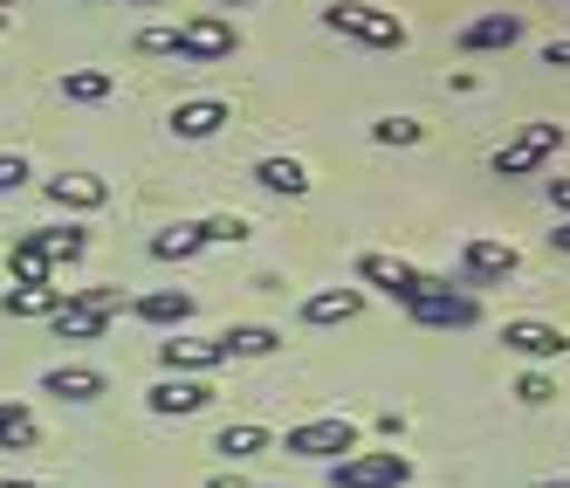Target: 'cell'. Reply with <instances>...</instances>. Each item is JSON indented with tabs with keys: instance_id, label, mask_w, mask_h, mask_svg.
Listing matches in <instances>:
<instances>
[{
	"instance_id": "1",
	"label": "cell",
	"mask_w": 570,
	"mask_h": 488,
	"mask_svg": "<svg viewBox=\"0 0 570 488\" xmlns=\"http://www.w3.org/2000/svg\"><path fill=\"white\" fill-rule=\"evenodd\" d=\"M323 28L351 35V42H364V49H405V21L372 8V0H331V8H323Z\"/></svg>"
},
{
	"instance_id": "2",
	"label": "cell",
	"mask_w": 570,
	"mask_h": 488,
	"mask_svg": "<svg viewBox=\"0 0 570 488\" xmlns=\"http://www.w3.org/2000/svg\"><path fill=\"white\" fill-rule=\"evenodd\" d=\"M563 125H522L495 158H488V166H495V179H529V173H537V166H550V158L563 152Z\"/></svg>"
},
{
	"instance_id": "3",
	"label": "cell",
	"mask_w": 570,
	"mask_h": 488,
	"mask_svg": "<svg viewBox=\"0 0 570 488\" xmlns=\"http://www.w3.org/2000/svg\"><path fill=\"white\" fill-rule=\"evenodd\" d=\"M413 481V461L405 455H344L331 461V488H405Z\"/></svg>"
},
{
	"instance_id": "4",
	"label": "cell",
	"mask_w": 570,
	"mask_h": 488,
	"mask_svg": "<svg viewBox=\"0 0 570 488\" xmlns=\"http://www.w3.org/2000/svg\"><path fill=\"white\" fill-rule=\"evenodd\" d=\"M357 275L372 282V290H385L392 303H413V296H426V290H433V275H426V269L399 262V255H379V248H372V255H357Z\"/></svg>"
},
{
	"instance_id": "5",
	"label": "cell",
	"mask_w": 570,
	"mask_h": 488,
	"mask_svg": "<svg viewBox=\"0 0 570 488\" xmlns=\"http://www.w3.org/2000/svg\"><path fill=\"white\" fill-rule=\"evenodd\" d=\"M234 49H240V28L227 14H193V21H179V56L186 62H220Z\"/></svg>"
},
{
	"instance_id": "6",
	"label": "cell",
	"mask_w": 570,
	"mask_h": 488,
	"mask_svg": "<svg viewBox=\"0 0 570 488\" xmlns=\"http://www.w3.org/2000/svg\"><path fill=\"white\" fill-rule=\"evenodd\" d=\"M158 364H166V379H207L214 364H227V351H220V338H186V331H173L166 344H158Z\"/></svg>"
},
{
	"instance_id": "7",
	"label": "cell",
	"mask_w": 570,
	"mask_h": 488,
	"mask_svg": "<svg viewBox=\"0 0 570 488\" xmlns=\"http://www.w3.org/2000/svg\"><path fill=\"white\" fill-rule=\"evenodd\" d=\"M405 310H413L420 323H433V331H468V323H481V303L468 290H446V282H433V290L413 296Z\"/></svg>"
},
{
	"instance_id": "8",
	"label": "cell",
	"mask_w": 570,
	"mask_h": 488,
	"mask_svg": "<svg viewBox=\"0 0 570 488\" xmlns=\"http://www.w3.org/2000/svg\"><path fill=\"white\" fill-rule=\"evenodd\" d=\"M289 455L344 461V455H357V427L351 420H303V427H289Z\"/></svg>"
},
{
	"instance_id": "9",
	"label": "cell",
	"mask_w": 570,
	"mask_h": 488,
	"mask_svg": "<svg viewBox=\"0 0 570 488\" xmlns=\"http://www.w3.org/2000/svg\"><path fill=\"white\" fill-rule=\"evenodd\" d=\"M461 269H468V282H509V275L522 269V255H515V241L468 234V241H461Z\"/></svg>"
},
{
	"instance_id": "10",
	"label": "cell",
	"mask_w": 570,
	"mask_h": 488,
	"mask_svg": "<svg viewBox=\"0 0 570 488\" xmlns=\"http://www.w3.org/2000/svg\"><path fill=\"white\" fill-rule=\"evenodd\" d=\"M502 344H509L515 358H529V364H550V358L570 351V338L557 331V323H543V316H515L509 331H502Z\"/></svg>"
},
{
	"instance_id": "11",
	"label": "cell",
	"mask_w": 570,
	"mask_h": 488,
	"mask_svg": "<svg viewBox=\"0 0 570 488\" xmlns=\"http://www.w3.org/2000/svg\"><path fill=\"white\" fill-rule=\"evenodd\" d=\"M214 392H207V379H158L151 392H145V406L158 420H186V413H199Z\"/></svg>"
},
{
	"instance_id": "12",
	"label": "cell",
	"mask_w": 570,
	"mask_h": 488,
	"mask_svg": "<svg viewBox=\"0 0 570 488\" xmlns=\"http://www.w3.org/2000/svg\"><path fill=\"white\" fill-rule=\"evenodd\" d=\"M193 290H145V296H131V316H145V323H166V331H186L193 323Z\"/></svg>"
},
{
	"instance_id": "13",
	"label": "cell",
	"mask_w": 570,
	"mask_h": 488,
	"mask_svg": "<svg viewBox=\"0 0 570 488\" xmlns=\"http://www.w3.org/2000/svg\"><path fill=\"white\" fill-rule=\"evenodd\" d=\"M49 199H56V207H69V214H97L104 199H110V179H97V173H56L49 179Z\"/></svg>"
},
{
	"instance_id": "14",
	"label": "cell",
	"mask_w": 570,
	"mask_h": 488,
	"mask_svg": "<svg viewBox=\"0 0 570 488\" xmlns=\"http://www.w3.org/2000/svg\"><path fill=\"white\" fill-rule=\"evenodd\" d=\"M28 248L42 255L49 269H62V262H83V255H90V234L76 227V221H69V227H28Z\"/></svg>"
},
{
	"instance_id": "15",
	"label": "cell",
	"mask_w": 570,
	"mask_h": 488,
	"mask_svg": "<svg viewBox=\"0 0 570 488\" xmlns=\"http://www.w3.org/2000/svg\"><path fill=\"white\" fill-rule=\"evenodd\" d=\"M42 392L69 399V406H90V399H104V372L97 364H56V372H42Z\"/></svg>"
},
{
	"instance_id": "16",
	"label": "cell",
	"mask_w": 570,
	"mask_h": 488,
	"mask_svg": "<svg viewBox=\"0 0 570 488\" xmlns=\"http://www.w3.org/2000/svg\"><path fill=\"white\" fill-rule=\"evenodd\" d=\"M220 125H234V110L220 97H193V104L173 110V138H214Z\"/></svg>"
},
{
	"instance_id": "17",
	"label": "cell",
	"mask_w": 570,
	"mask_h": 488,
	"mask_svg": "<svg viewBox=\"0 0 570 488\" xmlns=\"http://www.w3.org/2000/svg\"><path fill=\"white\" fill-rule=\"evenodd\" d=\"M515 42H522V14H481V21L461 28V49L468 56H481V49H515Z\"/></svg>"
},
{
	"instance_id": "18",
	"label": "cell",
	"mask_w": 570,
	"mask_h": 488,
	"mask_svg": "<svg viewBox=\"0 0 570 488\" xmlns=\"http://www.w3.org/2000/svg\"><path fill=\"white\" fill-rule=\"evenodd\" d=\"M49 323H56V338H62V344H90V338H104V331H110V316H104V310H90V303H76V296H69Z\"/></svg>"
},
{
	"instance_id": "19",
	"label": "cell",
	"mask_w": 570,
	"mask_h": 488,
	"mask_svg": "<svg viewBox=\"0 0 570 488\" xmlns=\"http://www.w3.org/2000/svg\"><path fill=\"white\" fill-rule=\"evenodd\" d=\"M255 186H262V193H282V199H303V193H309V166H303V158H262V166H255Z\"/></svg>"
},
{
	"instance_id": "20",
	"label": "cell",
	"mask_w": 570,
	"mask_h": 488,
	"mask_svg": "<svg viewBox=\"0 0 570 488\" xmlns=\"http://www.w3.org/2000/svg\"><path fill=\"white\" fill-rule=\"evenodd\" d=\"M364 310V290H316L303 296V323H351Z\"/></svg>"
},
{
	"instance_id": "21",
	"label": "cell",
	"mask_w": 570,
	"mask_h": 488,
	"mask_svg": "<svg viewBox=\"0 0 570 488\" xmlns=\"http://www.w3.org/2000/svg\"><path fill=\"white\" fill-rule=\"evenodd\" d=\"M220 351H227V358H268V351H282V338L268 331V323H227V331H220Z\"/></svg>"
},
{
	"instance_id": "22",
	"label": "cell",
	"mask_w": 570,
	"mask_h": 488,
	"mask_svg": "<svg viewBox=\"0 0 570 488\" xmlns=\"http://www.w3.org/2000/svg\"><path fill=\"white\" fill-rule=\"evenodd\" d=\"M199 248H207V227H199V221H179L166 234H151V262H186Z\"/></svg>"
},
{
	"instance_id": "23",
	"label": "cell",
	"mask_w": 570,
	"mask_h": 488,
	"mask_svg": "<svg viewBox=\"0 0 570 488\" xmlns=\"http://www.w3.org/2000/svg\"><path fill=\"white\" fill-rule=\"evenodd\" d=\"M62 303H69V290H56V282H42V290H21V282H14V290L0 296V310H8V316H56Z\"/></svg>"
},
{
	"instance_id": "24",
	"label": "cell",
	"mask_w": 570,
	"mask_h": 488,
	"mask_svg": "<svg viewBox=\"0 0 570 488\" xmlns=\"http://www.w3.org/2000/svg\"><path fill=\"white\" fill-rule=\"evenodd\" d=\"M110 90H117L110 69H62V97H69V104H104Z\"/></svg>"
},
{
	"instance_id": "25",
	"label": "cell",
	"mask_w": 570,
	"mask_h": 488,
	"mask_svg": "<svg viewBox=\"0 0 570 488\" xmlns=\"http://www.w3.org/2000/svg\"><path fill=\"white\" fill-rule=\"evenodd\" d=\"M35 440H42L35 413H28V406H14V399H0V447L14 455V447H35Z\"/></svg>"
},
{
	"instance_id": "26",
	"label": "cell",
	"mask_w": 570,
	"mask_h": 488,
	"mask_svg": "<svg viewBox=\"0 0 570 488\" xmlns=\"http://www.w3.org/2000/svg\"><path fill=\"white\" fill-rule=\"evenodd\" d=\"M268 440H275L268 427H255V420H240V427H220V455H227V461H240V455H262Z\"/></svg>"
},
{
	"instance_id": "27",
	"label": "cell",
	"mask_w": 570,
	"mask_h": 488,
	"mask_svg": "<svg viewBox=\"0 0 570 488\" xmlns=\"http://www.w3.org/2000/svg\"><path fill=\"white\" fill-rule=\"evenodd\" d=\"M372 138H379V145H420V138H426V125H420V117H379Z\"/></svg>"
},
{
	"instance_id": "28",
	"label": "cell",
	"mask_w": 570,
	"mask_h": 488,
	"mask_svg": "<svg viewBox=\"0 0 570 488\" xmlns=\"http://www.w3.org/2000/svg\"><path fill=\"white\" fill-rule=\"evenodd\" d=\"M138 56H179V28H166V21L138 28Z\"/></svg>"
},
{
	"instance_id": "29",
	"label": "cell",
	"mask_w": 570,
	"mask_h": 488,
	"mask_svg": "<svg viewBox=\"0 0 570 488\" xmlns=\"http://www.w3.org/2000/svg\"><path fill=\"white\" fill-rule=\"evenodd\" d=\"M76 303H90V310H104V316H117V310H131V296L125 290H69Z\"/></svg>"
},
{
	"instance_id": "30",
	"label": "cell",
	"mask_w": 570,
	"mask_h": 488,
	"mask_svg": "<svg viewBox=\"0 0 570 488\" xmlns=\"http://www.w3.org/2000/svg\"><path fill=\"white\" fill-rule=\"evenodd\" d=\"M515 399H522V406H550V399H557V385H550L543 372H522V379H515Z\"/></svg>"
},
{
	"instance_id": "31",
	"label": "cell",
	"mask_w": 570,
	"mask_h": 488,
	"mask_svg": "<svg viewBox=\"0 0 570 488\" xmlns=\"http://www.w3.org/2000/svg\"><path fill=\"white\" fill-rule=\"evenodd\" d=\"M35 173H28V158L21 152H0V193H21Z\"/></svg>"
},
{
	"instance_id": "32",
	"label": "cell",
	"mask_w": 570,
	"mask_h": 488,
	"mask_svg": "<svg viewBox=\"0 0 570 488\" xmlns=\"http://www.w3.org/2000/svg\"><path fill=\"white\" fill-rule=\"evenodd\" d=\"M199 227H207V241H240V234H248L240 214H214V221H199Z\"/></svg>"
},
{
	"instance_id": "33",
	"label": "cell",
	"mask_w": 570,
	"mask_h": 488,
	"mask_svg": "<svg viewBox=\"0 0 570 488\" xmlns=\"http://www.w3.org/2000/svg\"><path fill=\"white\" fill-rule=\"evenodd\" d=\"M543 69H570V35H557V42H543Z\"/></svg>"
},
{
	"instance_id": "34",
	"label": "cell",
	"mask_w": 570,
	"mask_h": 488,
	"mask_svg": "<svg viewBox=\"0 0 570 488\" xmlns=\"http://www.w3.org/2000/svg\"><path fill=\"white\" fill-rule=\"evenodd\" d=\"M550 207H557V214H570V179H550Z\"/></svg>"
},
{
	"instance_id": "35",
	"label": "cell",
	"mask_w": 570,
	"mask_h": 488,
	"mask_svg": "<svg viewBox=\"0 0 570 488\" xmlns=\"http://www.w3.org/2000/svg\"><path fill=\"white\" fill-rule=\"evenodd\" d=\"M550 248H557V255H570V221H557V234H550Z\"/></svg>"
},
{
	"instance_id": "36",
	"label": "cell",
	"mask_w": 570,
	"mask_h": 488,
	"mask_svg": "<svg viewBox=\"0 0 570 488\" xmlns=\"http://www.w3.org/2000/svg\"><path fill=\"white\" fill-rule=\"evenodd\" d=\"M207 488H248V475H234V468H227V475H214Z\"/></svg>"
},
{
	"instance_id": "37",
	"label": "cell",
	"mask_w": 570,
	"mask_h": 488,
	"mask_svg": "<svg viewBox=\"0 0 570 488\" xmlns=\"http://www.w3.org/2000/svg\"><path fill=\"white\" fill-rule=\"evenodd\" d=\"M0 488H49V481H21V475H8V481H0Z\"/></svg>"
},
{
	"instance_id": "38",
	"label": "cell",
	"mask_w": 570,
	"mask_h": 488,
	"mask_svg": "<svg viewBox=\"0 0 570 488\" xmlns=\"http://www.w3.org/2000/svg\"><path fill=\"white\" fill-rule=\"evenodd\" d=\"M214 8H255V0H214Z\"/></svg>"
},
{
	"instance_id": "39",
	"label": "cell",
	"mask_w": 570,
	"mask_h": 488,
	"mask_svg": "<svg viewBox=\"0 0 570 488\" xmlns=\"http://www.w3.org/2000/svg\"><path fill=\"white\" fill-rule=\"evenodd\" d=\"M543 488H570V475H550V481H543Z\"/></svg>"
},
{
	"instance_id": "40",
	"label": "cell",
	"mask_w": 570,
	"mask_h": 488,
	"mask_svg": "<svg viewBox=\"0 0 570 488\" xmlns=\"http://www.w3.org/2000/svg\"><path fill=\"white\" fill-rule=\"evenodd\" d=\"M14 8H21V0H0V14H14Z\"/></svg>"
}]
</instances>
